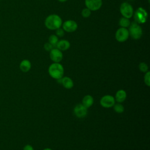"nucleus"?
<instances>
[{
	"instance_id": "obj_1",
	"label": "nucleus",
	"mask_w": 150,
	"mask_h": 150,
	"mask_svg": "<svg viewBox=\"0 0 150 150\" xmlns=\"http://www.w3.org/2000/svg\"><path fill=\"white\" fill-rule=\"evenodd\" d=\"M45 25L50 30H56L62 25V20L57 15H50L46 18Z\"/></svg>"
},
{
	"instance_id": "obj_2",
	"label": "nucleus",
	"mask_w": 150,
	"mask_h": 150,
	"mask_svg": "<svg viewBox=\"0 0 150 150\" xmlns=\"http://www.w3.org/2000/svg\"><path fill=\"white\" fill-rule=\"evenodd\" d=\"M64 71V67L60 63H53L48 68V73L50 76L55 80L62 78Z\"/></svg>"
},
{
	"instance_id": "obj_3",
	"label": "nucleus",
	"mask_w": 150,
	"mask_h": 150,
	"mask_svg": "<svg viewBox=\"0 0 150 150\" xmlns=\"http://www.w3.org/2000/svg\"><path fill=\"white\" fill-rule=\"evenodd\" d=\"M128 30L129 35L134 39H139L142 35V29L139 23L136 22H132L129 26V29Z\"/></svg>"
},
{
	"instance_id": "obj_4",
	"label": "nucleus",
	"mask_w": 150,
	"mask_h": 150,
	"mask_svg": "<svg viewBox=\"0 0 150 150\" xmlns=\"http://www.w3.org/2000/svg\"><path fill=\"white\" fill-rule=\"evenodd\" d=\"M120 13L123 16V17L129 19L131 18L134 13L133 8L128 2H123L121 4L120 8Z\"/></svg>"
},
{
	"instance_id": "obj_5",
	"label": "nucleus",
	"mask_w": 150,
	"mask_h": 150,
	"mask_svg": "<svg viewBox=\"0 0 150 150\" xmlns=\"http://www.w3.org/2000/svg\"><path fill=\"white\" fill-rule=\"evenodd\" d=\"M115 103V100L114 98V97H113L111 95L107 94L103 96L100 100V104L101 105V107L105 108H109L113 107V105Z\"/></svg>"
},
{
	"instance_id": "obj_6",
	"label": "nucleus",
	"mask_w": 150,
	"mask_h": 150,
	"mask_svg": "<svg viewBox=\"0 0 150 150\" xmlns=\"http://www.w3.org/2000/svg\"><path fill=\"white\" fill-rule=\"evenodd\" d=\"M129 32L127 28L121 27L115 32V37L116 40L119 42H124L129 37Z\"/></svg>"
},
{
	"instance_id": "obj_7",
	"label": "nucleus",
	"mask_w": 150,
	"mask_h": 150,
	"mask_svg": "<svg viewBox=\"0 0 150 150\" xmlns=\"http://www.w3.org/2000/svg\"><path fill=\"white\" fill-rule=\"evenodd\" d=\"M147 12L142 8H139L135 12L134 18L135 22L138 23H144L146 22L147 19Z\"/></svg>"
},
{
	"instance_id": "obj_8",
	"label": "nucleus",
	"mask_w": 150,
	"mask_h": 150,
	"mask_svg": "<svg viewBox=\"0 0 150 150\" xmlns=\"http://www.w3.org/2000/svg\"><path fill=\"white\" fill-rule=\"evenodd\" d=\"M73 112L77 118H83L86 117V115H87V108H86L81 103L77 104L74 107Z\"/></svg>"
},
{
	"instance_id": "obj_9",
	"label": "nucleus",
	"mask_w": 150,
	"mask_h": 150,
	"mask_svg": "<svg viewBox=\"0 0 150 150\" xmlns=\"http://www.w3.org/2000/svg\"><path fill=\"white\" fill-rule=\"evenodd\" d=\"M50 59L53 63H60L63 59V53L61 50L57 49L56 47H53L49 53Z\"/></svg>"
},
{
	"instance_id": "obj_10",
	"label": "nucleus",
	"mask_w": 150,
	"mask_h": 150,
	"mask_svg": "<svg viewBox=\"0 0 150 150\" xmlns=\"http://www.w3.org/2000/svg\"><path fill=\"white\" fill-rule=\"evenodd\" d=\"M102 0H85V5L86 8L91 11H96L98 10L102 6Z\"/></svg>"
},
{
	"instance_id": "obj_11",
	"label": "nucleus",
	"mask_w": 150,
	"mask_h": 150,
	"mask_svg": "<svg viewBox=\"0 0 150 150\" xmlns=\"http://www.w3.org/2000/svg\"><path fill=\"white\" fill-rule=\"evenodd\" d=\"M77 23L73 20H67L62 23V29L69 33L73 32L77 29Z\"/></svg>"
},
{
	"instance_id": "obj_12",
	"label": "nucleus",
	"mask_w": 150,
	"mask_h": 150,
	"mask_svg": "<svg viewBox=\"0 0 150 150\" xmlns=\"http://www.w3.org/2000/svg\"><path fill=\"white\" fill-rule=\"evenodd\" d=\"M114 98L115 101L119 103L124 102L127 98V92L123 89L118 90L115 93Z\"/></svg>"
},
{
	"instance_id": "obj_13",
	"label": "nucleus",
	"mask_w": 150,
	"mask_h": 150,
	"mask_svg": "<svg viewBox=\"0 0 150 150\" xmlns=\"http://www.w3.org/2000/svg\"><path fill=\"white\" fill-rule=\"evenodd\" d=\"M61 84L66 89H71L74 86L73 80L68 76H63L61 80Z\"/></svg>"
},
{
	"instance_id": "obj_14",
	"label": "nucleus",
	"mask_w": 150,
	"mask_h": 150,
	"mask_svg": "<svg viewBox=\"0 0 150 150\" xmlns=\"http://www.w3.org/2000/svg\"><path fill=\"white\" fill-rule=\"evenodd\" d=\"M32 67L30 62L28 59H23L19 64V69L23 73L28 72Z\"/></svg>"
},
{
	"instance_id": "obj_15",
	"label": "nucleus",
	"mask_w": 150,
	"mask_h": 150,
	"mask_svg": "<svg viewBox=\"0 0 150 150\" xmlns=\"http://www.w3.org/2000/svg\"><path fill=\"white\" fill-rule=\"evenodd\" d=\"M70 47V42L68 40L65 39L59 40L56 46V47L61 51L67 50V49H69Z\"/></svg>"
},
{
	"instance_id": "obj_16",
	"label": "nucleus",
	"mask_w": 150,
	"mask_h": 150,
	"mask_svg": "<svg viewBox=\"0 0 150 150\" xmlns=\"http://www.w3.org/2000/svg\"><path fill=\"white\" fill-rule=\"evenodd\" d=\"M81 104L83 105H84L86 108H90L94 104V98L91 95H86L82 99Z\"/></svg>"
},
{
	"instance_id": "obj_17",
	"label": "nucleus",
	"mask_w": 150,
	"mask_h": 150,
	"mask_svg": "<svg viewBox=\"0 0 150 150\" xmlns=\"http://www.w3.org/2000/svg\"><path fill=\"white\" fill-rule=\"evenodd\" d=\"M130 24H131V22H130L129 19L128 18H124V17L121 18L119 21V25L122 28H127L129 27Z\"/></svg>"
},
{
	"instance_id": "obj_18",
	"label": "nucleus",
	"mask_w": 150,
	"mask_h": 150,
	"mask_svg": "<svg viewBox=\"0 0 150 150\" xmlns=\"http://www.w3.org/2000/svg\"><path fill=\"white\" fill-rule=\"evenodd\" d=\"M113 109L115 112L118 114L123 112L125 110L124 107L121 103H119L117 104L115 103V104L113 105Z\"/></svg>"
},
{
	"instance_id": "obj_19",
	"label": "nucleus",
	"mask_w": 150,
	"mask_h": 150,
	"mask_svg": "<svg viewBox=\"0 0 150 150\" xmlns=\"http://www.w3.org/2000/svg\"><path fill=\"white\" fill-rule=\"evenodd\" d=\"M58 41V37L56 35H52L49 38V42L53 46V47H56Z\"/></svg>"
},
{
	"instance_id": "obj_20",
	"label": "nucleus",
	"mask_w": 150,
	"mask_h": 150,
	"mask_svg": "<svg viewBox=\"0 0 150 150\" xmlns=\"http://www.w3.org/2000/svg\"><path fill=\"white\" fill-rule=\"evenodd\" d=\"M138 68H139V70L142 73H146V71H148V69H149L148 64L145 62L140 63L139 64Z\"/></svg>"
},
{
	"instance_id": "obj_21",
	"label": "nucleus",
	"mask_w": 150,
	"mask_h": 150,
	"mask_svg": "<svg viewBox=\"0 0 150 150\" xmlns=\"http://www.w3.org/2000/svg\"><path fill=\"white\" fill-rule=\"evenodd\" d=\"M144 81L145 85L148 87L150 86V71H148L145 73V75L144 77Z\"/></svg>"
},
{
	"instance_id": "obj_22",
	"label": "nucleus",
	"mask_w": 150,
	"mask_h": 150,
	"mask_svg": "<svg viewBox=\"0 0 150 150\" xmlns=\"http://www.w3.org/2000/svg\"><path fill=\"white\" fill-rule=\"evenodd\" d=\"M91 15V11L87 8H84L81 11V15L84 18H88Z\"/></svg>"
},
{
	"instance_id": "obj_23",
	"label": "nucleus",
	"mask_w": 150,
	"mask_h": 150,
	"mask_svg": "<svg viewBox=\"0 0 150 150\" xmlns=\"http://www.w3.org/2000/svg\"><path fill=\"white\" fill-rule=\"evenodd\" d=\"M64 30L62 29L61 28H59L56 30V35L59 37H63L64 35Z\"/></svg>"
},
{
	"instance_id": "obj_24",
	"label": "nucleus",
	"mask_w": 150,
	"mask_h": 150,
	"mask_svg": "<svg viewBox=\"0 0 150 150\" xmlns=\"http://www.w3.org/2000/svg\"><path fill=\"white\" fill-rule=\"evenodd\" d=\"M53 48V46L49 42L46 43L44 45V49H45V50L46 51L50 52Z\"/></svg>"
},
{
	"instance_id": "obj_25",
	"label": "nucleus",
	"mask_w": 150,
	"mask_h": 150,
	"mask_svg": "<svg viewBox=\"0 0 150 150\" xmlns=\"http://www.w3.org/2000/svg\"><path fill=\"white\" fill-rule=\"evenodd\" d=\"M23 150H34V148L31 145L27 144V145L24 146V147L23 148Z\"/></svg>"
},
{
	"instance_id": "obj_26",
	"label": "nucleus",
	"mask_w": 150,
	"mask_h": 150,
	"mask_svg": "<svg viewBox=\"0 0 150 150\" xmlns=\"http://www.w3.org/2000/svg\"><path fill=\"white\" fill-rule=\"evenodd\" d=\"M43 150H53V149H52L51 148H46L43 149Z\"/></svg>"
},
{
	"instance_id": "obj_27",
	"label": "nucleus",
	"mask_w": 150,
	"mask_h": 150,
	"mask_svg": "<svg viewBox=\"0 0 150 150\" xmlns=\"http://www.w3.org/2000/svg\"><path fill=\"white\" fill-rule=\"evenodd\" d=\"M59 2H66L67 1V0H58Z\"/></svg>"
},
{
	"instance_id": "obj_28",
	"label": "nucleus",
	"mask_w": 150,
	"mask_h": 150,
	"mask_svg": "<svg viewBox=\"0 0 150 150\" xmlns=\"http://www.w3.org/2000/svg\"><path fill=\"white\" fill-rule=\"evenodd\" d=\"M85 150H89V149H85Z\"/></svg>"
}]
</instances>
